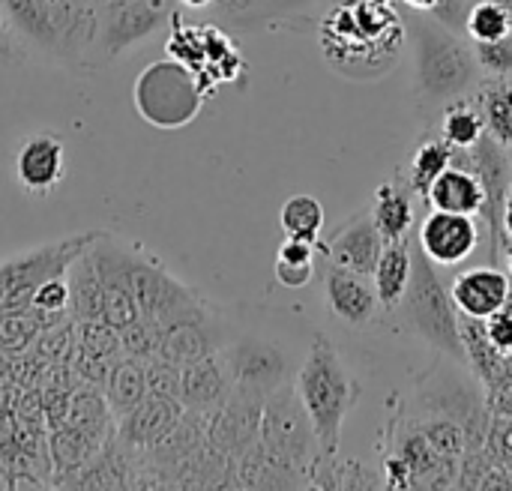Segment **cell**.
<instances>
[{"mask_svg":"<svg viewBox=\"0 0 512 491\" xmlns=\"http://www.w3.org/2000/svg\"><path fill=\"white\" fill-rule=\"evenodd\" d=\"M405 36L414 48V102L423 120L438 117L450 102L471 96L483 81V69L474 57L468 36H459L438 24L429 12L411 9L405 15Z\"/></svg>","mask_w":512,"mask_h":491,"instance_id":"6da1fadb","label":"cell"},{"mask_svg":"<svg viewBox=\"0 0 512 491\" xmlns=\"http://www.w3.org/2000/svg\"><path fill=\"white\" fill-rule=\"evenodd\" d=\"M291 387L309 417L318 462H333L342 444V429L360 402V381L327 333H312Z\"/></svg>","mask_w":512,"mask_h":491,"instance_id":"7a4b0ae2","label":"cell"},{"mask_svg":"<svg viewBox=\"0 0 512 491\" xmlns=\"http://www.w3.org/2000/svg\"><path fill=\"white\" fill-rule=\"evenodd\" d=\"M216 354L228 372L231 387L255 399H267L276 390L294 384V375L303 363L285 336L240 321H231L228 339Z\"/></svg>","mask_w":512,"mask_h":491,"instance_id":"3957f363","label":"cell"},{"mask_svg":"<svg viewBox=\"0 0 512 491\" xmlns=\"http://www.w3.org/2000/svg\"><path fill=\"white\" fill-rule=\"evenodd\" d=\"M441 267L432 264L417 240H411V282L405 288V297L399 303V318L402 324L429 348L438 354L468 366L465 342H462V324H459V309L453 306L450 288L444 285Z\"/></svg>","mask_w":512,"mask_h":491,"instance_id":"277c9868","label":"cell"},{"mask_svg":"<svg viewBox=\"0 0 512 491\" xmlns=\"http://www.w3.org/2000/svg\"><path fill=\"white\" fill-rule=\"evenodd\" d=\"M201 75L177 57H162L144 66L135 78V111L156 129L177 132L189 126L204 105Z\"/></svg>","mask_w":512,"mask_h":491,"instance_id":"5b68a950","label":"cell"},{"mask_svg":"<svg viewBox=\"0 0 512 491\" xmlns=\"http://www.w3.org/2000/svg\"><path fill=\"white\" fill-rule=\"evenodd\" d=\"M102 231H84L72 237H60L33 249H24L6 261H0V309H27L33 300V291L69 270V264L99 237Z\"/></svg>","mask_w":512,"mask_h":491,"instance_id":"8992f818","label":"cell"},{"mask_svg":"<svg viewBox=\"0 0 512 491\" xmlns=\"http://www.w3.org/2000/svg\"><path fill=\"white\" fill-rule=\"evenodd\" d=\"M129 279H132V300H135V315L141 321L156 324L159 330L192 315L201 309L207 300L180 282L156 255H150L144 246L129 249Z\"/></svg>","mask_w":512,"mask_h":491,"instance_id":"52a82bcc","label":"cell"},{"mask_svg":"<svg viewBox=\"0 0 512 491\" xmlns=\"http://www.w3.org/2000/svg\"><path fill=\"white\" fill-rule=\"evenodd\" d=\"M258 444L273 459L288 465L297 477L318 459V444H315L309 417H306L291 384L264 399Z\"/></svg>","mask_w":512,"mask_h":491,"instance_id":"ba28073f","label":"cell"},{"mask_svg":"<svg viewBox=\"0 0 512 491\" xmlns=\"http://www.w3.org/2000/svg\"><path fill=\"white\" fill-rule=\"evenodd\" d=\"M228 330H231V318L222 309L204 303L192 315L162 327L159 357L183 369V366H189L195 360H204V357L216 354L225 345Z\"/></svg>","mask_w":512,"mask_h":491,"instance_id":"9c48e42d","label":"cell"},{"mask_svg":"<svg viewBox=\"0 0 512 491\" xmlns=\"http://www.w3.org/2000/svg\"><path fill=\"white\" fill-rule=\"evenodd\" d=\"M171 15V0H111L99 9V36L96 48L105 60L117 57L129 45L156 33Z\"/></svg>","mask_w":512,"mask_h":491,"instance_id":"30bf717a","label":"cell"},{"mask_svg":"<svg viewBox=\"0 0 512 491\" xmlns=\"http://www.w3.org/2000/svg\"><path fill=\"white\" fill-rule=\"evenodd\" d=\"M90 255L96 261V273L102 285V321L120 330L138 318L132 300V279H129V249H123V243L111 231H102L90 243Z\"/></svg>","mask_w":512,"mask_h":491,"instance_id":"8fae6325","label":"cell"},{"mask_svg":"<svg viewBox=\"0 0 512 491\" xmlns=\"http://www.w3.org/2000/svg\"><path fill=\"white\" fill-rule=\"evenodd\" d=\"M417 246L438 267H459L480 246V222L477 216L432 210L417 228Z\"/></svg>","mask_w":512,"mask_h":491,"instance_id":"7c38bea8","label":"cell"},{"mask_svg":"<svg viewBox=\"0 0 512 491\" xmlns=\"http://www.w3.org/2000/svg\"><path fill=\"white\" fill-rule=\"evenodd\" d=\"M384 249V237L375 225V216L369 207L357 210L351 219H345L330 237L327 243H318V255L336 267H345L351 273L369 276L375 273V264L381 258Z\"/></svg>","mask_w":512,"mask_h":491,"instance_id":"4fadbf2b","label":"cell"},{"mask_svg":"<svg viewBox=\"0 0 512 491\" xmlns=\"http://www.w3.org/2000/svg\"><path fill=\"white\" fill-rule=\"evenodd\" d=\"M321 279H324L321 294H324L327 312L339 324L360 330V327H369L378 318L381 303H378V294H375L369 276H360V273H351L345 267H336V264L324 261Z\"/></svg>","mask_w":512,"mask_h":491,"instance_id":"5bb4252c","label":"cell"},{"mask_svg":"<svg viewBox=\"0 0 512 491\" xmlns=\"http://www.w3.org/2000/svg\"><path fill=\"white\" fill-rule=\"evenodd\" d=\"M63 174H66V150H63L60 135L36 132L18 147L15 180L27 195L33 198L51 195L63 183Z\"/></svg>","mask_w":512,"mask_h":491,"instance_id":"9a60e30c","label":"cell"},{"mask_svg":"<svg viewBox=\"0 0 512 491\" xmlns=\"http://www.w3.org/2000/svg\"><path fill=\"white\" fill-rule=\"evenodd\" d=\"M183 414H186V408L180 405V399L147 396L132 414H126L117 423V441L132 456H144L168 438V432L183 420Z\"/></svg>","mask_w":512,"mask_h":491,"instance_id":"2e32d148","label":"cell"},{"mask_svg":"<svg viewBox=\"0 0 512 491\" xmlns=\"http://www.w3.org/2000/svg\"><path fill=\"white\" fill-rule=\"evenodd\" d=\"M6 15L24 48L51 63H63V33L51 0H3Z\"/></svg>","mask_w":512,"mask_h":491,"instance_id":"e0dca14e","label":"cell"},{"mask_svg":"<svg viewBox=\"0 0 512 491\" xmlns=\"http://www.w3.org/2000/svg\"><path fill=\"white\" fill-rule=\"evenodd\" d=\"M510 285V273H504L498 267H471L453 279L450 297H453V306L459 309V315L486 321L504 309Z\"/></svg>","mask_w":512,"mask_h":491,"instance_id":"ac0fdd59","label":"cell"},{"mask_svg":"<svg viewBox=\"0 0 512 491\" xmlns=\"http://www.w3.org/2000/svg\"><path fill=\"white\" fill-rule=\"evenodd\" d=\"M231 381L228 372L219 360V354H210L204 360H195L180 369V405L186 411H201L210 414L231 396Z\"/></svg>","mask_w":512,"mask_h":491,"instance_id":"d6986e66","label":"cell"},{"mask_svg":"<svg viewBox=\"0 0 512 491\" xmlns=\"http://www.w3.org/2000/svg\"><path fill=\"white\" fill-rule=\"evenodd\" d=\"M429 201L432 210H447V213H465V216H483L486 210V186L483 180L462 168V165H450L444 168L432 186L423 195Z\"/></svg>","mask_w":512,"mask_h":491,"instance_id":"ffe728a7","label":"cell"},{"mask_svg":"<svg viewBox=\"0 0 512 491\" xmlns=\"http://www.w3.org/2000/svg\"><path fill=\"white\" fill-rule=\"evenodd\" d=\"M408 282H411V237L384 243L381 258H378L375 273H372V288L378 294L381 312L399 309Z\"/></svg>","mask_w":512,"mask_h":491,"instance_id":"44dd1931","label":"cell"},{"mask_svg":"<svg viewBox=\"0 0 512 491\" xmlns=\"http://www.w3.org/2000/svg\"><path fill=\"white\" fill-rule=\"evenodd\" d=\"M471 96L483 114L486 135L512 153V75L507 78L483 75V81L474 87Z\"/></svg>","mask_w":512,"mask_h":491,"instance_id":"7402d4cb","label":"cell"},{"mask_svg":"<svg viewBox=\"0 0 512 491\" xmlns=\"http://www.w3.org/2000/svg\"><path fill=\"white\" fill-rule=\"evenodd\" d=\"M372 216L384 237V243L402 240L414 228V204H411V186H402L396 180H387L375 189L372 198Z\"/></svg>","mask_w":512,"mask_h":491,"instance_id":"603a6c76","label":"cell"},{"mask_svg":"<svg viewBox=\"0 0 512 491\" xmlns=\"http://www.w3.org/2000/svg\"><path fill=\"white\" fill-rule=\"evenodd\" d=\"M105 399H108V408L114 414V420L120 423L126 414H132L144 399H147V366L144 360H135V357H120L102 387Z\"/></svg>","mask_w":512,"mask_h":491,"instance_id":"cb8c5ba5","label":"cell"},{"mask_svg":"<svg viewBox=\"0 0 512 491\" xmlns=\"http://www.w3.org/2000/svg\"><path fill=\"white\" fill-rule=\"evenodd\" d=\"M66 423L75 426L78 432L96 438V441H111L117 432V420L108 408V399L99 387L81 384L78 390H72L69 396V408H66Z\"/></svg>","mask_w":512,"mask_h":491,"instance_id":"d4e9b609","label":"cell"},{"mask_svg":"<svg viewBox=\"0 0 512 491\" xmlns=\"http://www.w3.org/2000/svg\"><path fill=\"white\" fill-rule=\"evenodd\" d=\"M69 312L75 321H102V285L90 246L69 264Z\"/></svg>","mask_w":512,"mask_h":491,"instance_id":"484cf974","label":"cell"},{"mask_svg":"<svg viewBox=\"0 0 512 491\" xmlns=\"http://www.w3.org/2000/svg\"><path fill=\"white\" fill-rule=\"evenodd\" d=\"M438 135L453 147V153L471 150L486 138V123L474 96H462L438 114Z\"/></svg>","mask_w":512,"mask_h":491,"instance_id":"4316f807","label":"cell"},{"mask_svg":"<svg viewBox=\"0 0 512 491\" xmlns=\"http://www.w3.org/2000/svg\"><path fill=\"white\" fill-rule=\"evenodd\" d=\"M315 270H318V243L285 237L273 264L276 282L285 288H306L315 279Z\"/></svg>","mask_w":512,"mask_h":491,"instance_id":"83f0119b","label":"cell"},{"mask_svg":"<svg viewBox=\"0 0 512 491\" xmlns=\"http://www.w3.org/2000/svg\"><path fill=\"white\" fill-rule=\"evenodd\" d=\"M453 165V147L441 138V135H429L417 144L414 159L408 165V186L417 195H426V189L432 186V180Z\"/></svg>","mask_w":512,"mask_h":491,"instance_id":"f1b7e54d","label":"cell"},{"mask_svg":"<svg viewBox=\"0 0 512 491\" xmlns=\"http://www.w3.org/2000/svg\"><path fill=\"white\" fill-rule=\"evenodd\" d=\"M279 225L285 237L318 243L324 231V207L315 195H291L279 210Z\"/></svg>","mask_w":512,"mask_h":491,"instance_id":"f546056e","label":"cell"},{"mask_svg":"<svg viewBox=\"0 0 512 491\" xmlns=\"http://www.w3.org/2000/svg\"><path fill=\"white\" fill-rule=\"evenodd\" d=\"M45 327H48L45 318L30 306L3 312V318H0V351L3 354H24L39 339V333Z\"/></svg>","mask_w":512,"mask_h":491,"instance_id":"4dcf8cb0","label":"cell"},{"mask_svg":"<svg viewBox=\"0 0 512 491\" xmlns=\"http://www.w3.org/2000/svg\"><path fill=\"white\" fill-rule=\"evenodd\" d=\"M512 33V12L501 0H474L465 36L471 42H495Z\"/></svg>","mask_w":512,"mask_h":491,"instance_id":"1f68e13d","label":"cell"},{"mask_svg":"<svg viewBox=\"0 0 512 491\" xmlns=\"http://www.w3.org/2000/svg\"><path fill=\"white\" fill-rule=\"evenodd\" d=\"M75 333H78V348L87 354H96L102 360L117 363L123 357V342H120V330L111 327L108 321H75Z\"/></svg>","mask_w":512,"mask_h":491,"instance_id":"d6a6232c","label":"cell"},{"mask_svg":"<svg viewBox=\"0 0 512 491\" xmlns=\"http://www.w3.org/2000/svg\"><path fill=\"white\" fill-rule=\"evenodd\" d=\"M30 309H36L45 318V324H57L63 318H72V312H69V279H66V273L42 282L33 291Z\"/></svg>","mask_w":512,"mask_h":491,"instance_id":"836d02e7","label":"cell"},{"mask_svg":"<svg viewBox=\"0 0 512 491\" xmlns=\"http://www.w3.org/2000/svg\"><path fill=\"white\" fill-rule=\"evenodd\" d=\"M474 57L483 69V75L492 78H507L512 75V33L495 39V42H471Z\"/></svg>","mask_w":512,"mask_h":491,"instance_id":"e575fe53","label":"cell"},{"mask_svg":"<svg viewBox=\"0 0 512 491\" xmlns=\"http://www.w3.org/2000/svg\"><path fill=\"white\" fill-rule=\"evenodd\" d=\"M147 396H168V399H177L180 396V366L156 357V360H147Z\"/></svg>","mask_w":512,"mask_h":491,"instance_id":"d590c367","label":"cell"},{"mask_svg":"<svg viewBox=\"0 0 512 491\" xmlns=\"http://www.w3.org/2000/svg\"><path fill=\"white\" fill-rule=\"evenodd\" d=\"M27 57H30V51L18 39V33H15V27H12V21L6 15V6L0 0V66H21Z\"/></svg>","mask_w":512,"mask_h":491,"instance_id":"8d00e7d4","label":"cell"},{"mask_svg":"<svg viewBox=\"0 0 512 491\" xmlns=\"http://www.w3.org/2000/svg\"><path fill=\"white\" fill-rule=\"evenodd\" d=\"M471 6H474V0H438V3L429 9V15H432L438 24H444L447 30H453V33L465 36Z\"/></svg>","mask_w":512,"mask_h":491,"instance_id":"74e56055","label":"cell"},{"mask_svg":"<svg viewBox=\"0 0 512 491\" xmlns=\"http://www.w3.org/2000/svg\"><path fill=\"white\" fill-rule=\"evenodd\" d=\"M483 327H486V339L492 342L495 351H501L504 357L512 354V315L507 309H501L492 318H486Z\"/></svg>","mask_w":512,"mask_h":491,"instance_id":"f35d334b","label":"cell"},{"mask_svg":"<svg viewBox=\"0 0 512 491\" xmlns=\"http://www.w3.org/2000/svg\"><path fill=\"white\" fill-rule=\"evenodd\" d=\"M315 3H321V0H267L261 9H267L273 15H288V12H300V9L315 6Z\"/></svg>","mask_w":512,"mask_h":491,"instance_id":"ab89813d","label":"cell"},{"mask_svg":"<svg viewBox=\"0 0 512 491\" xmlns=\"http://www.w3.org/2000/svg\"><path fill=\"white\" fill-rule=\"evenodd\" d=\"M501 231L512 237V186L507 189V195H504V207H501Z\"/></svg>","mask_w":512,"mask_h":491,"instance_id":"60d3db41","label":"cell"},{"mask_svg":"<svg viewBox=\"0 0 512 491\" xmlns=\"http://www.w3.org/2000/svg\"><path fill=\"white\" fill-rule=\"evenodd\" d=\"M435 3H438V0H405V6H408V9H420V12H429Z\"/></svg>","mask_w":512,"mask_h":491,"instance_id":"b9f144b4","label":"cell"},{"mask_svg":"<svg viewBox=\"0 0 512 491\" xmlns=\"http://www.w3.org/2000/svg\"><path fill=\"white\" fill-rule=\"evenodd\" d=\"M183 6H192V9H204V6H210V3H216V0H180Z\"/></svg>","mask_w":512,"mask_h":491,"instance_id":"7bdbcfd3","label":"cell"},{"mask_svg":"<svg viewBox=\"0 0 512 491\" xmlns=\"http://www.w3.org/2000/svg\"><path fill=\"white\" fill-rule=\"evenodd\" d=\"M0 489H9V480H6V471H3V465H0Z\"/></svg>","mask_w":512,"mask_h":491,"instance_id":"ee69618b","label":"cell"},{"mask_svg":"<svg viewBox=\"0 0 512 491\" xmlns=\"http://www.w3.org/2000/svg\"><path fill=\"white\" fill-rule=\"evenodd\" d=\"M504 309H507V312L512 315V285H510V294H507V303H504Z\"/></svg>","mask_w":512,"mask_h":491,"instance_id":"f6af8a7d","label":"cell"},{"mask_svg":"<svg viewBox=\"0 0 512 491\" xmlns=\"http://www.w3.org/2000/svg\"><path fill=\"white\" fill-rule=\"evenodd\" d=\"M507 261H510V273H512V249H510V255H507Z\"/></svg>","mask_w":512,"mask_h":491,"instance_id":"bcb514c9","label":"cell"}]
</instances>
